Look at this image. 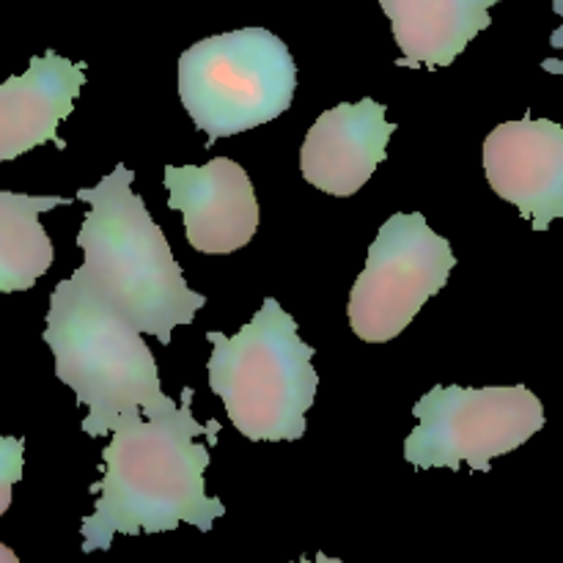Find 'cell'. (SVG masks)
Instances as JSON below:
<instances>
[{
	"instance_id": "4fadbf2b",
	"label": "cell",
	"mask_w": 563,
	"mask_h": 563,
	"mask_svg": "<svg viewBox=\"0 0 563 563\" xmlns=\"http://www.w3.org/2000/svg\"><path fill=\"white\" fill-rule=\"evenodd\" d=\"M75 198L20 196L0 190V291H25L53 264L55 251L38 214L71 207Z\"/></svg>"
},
{
	"instance_id": "e0dca14e",
	"label": "cell",
	"mask_w": 563,
	"mask_h": 563,
	"mask_svg": "<svg viewBox=\"0 0 563 563\" xmlns=\"http://www.w3.org/2000/svg\"><path fill=\"white\" fill-rule=\"evenodd\" d=\"M297 563H344V561H339V559H330V555H324V553H319L317 559H300Z\"/></svg>"
},
{
	"instance_id": "8fae6325",
	"label": "cell",
	"mask_w": 563,
	"mask_h": 563,
	"mask_svg": "<svg viewBox=\"0 0 563 563\" xmlns=\"http://www.w3.org/2000/svg\"><path fill=\"white\" fill-rule=\"evenodd\" d=\"M86 86V60L64 58L55 49L31 58L25 75L0 82V163L55 143L66 148L58 126L75 110Z\"/></svg>"
},
{
	"instance_id": "30bf717a",
	"label": "cell",
	"mask_w": 563,
	"mask_h": 563,
	"mask_svg": "<svg viewBox=\"0 0 563 563\" xmlns=\"http://www.w3.org/2000/svg\"><path fill=\"white\" fill-rule=\"evenodd\" d=\"M396 132L385 119V104L361 99L324 110L308 130L300 148V168L308 185L335 198H350L372 179L388 157V141Z\"/></svg>"
},
{
	"instance_id": "ba28073f",
	"label": "cell",
	"mask_w": 563,
	"mask_h": 563,
	"mask_svg": "<svg viewBox=\"0 0 563 563\" xmlns=\"http://www.w3.org/2000/svg\"><path fill=\"white\" fill-rule=\"evenodd\" d=\"M487 181L515 203L533 231H548L563 218V124L550 119L506 121L484 141Z\"/></svg>"
},
{
	"instance_id": "5bb4252c",
	"label": "cell",
	"mask_w": 563,
	"mask_h": 563,
	"mask_svg": "<svg viewBox=\"0 0 563 563\" xmlns=\"http://www.w3.org/2000/svg\"><path fill=\"white\" fill-rule=\"evenodd\" d=\"M25 465V440L22 438H0V517L11 506V487L22 478Z\"/></svg>"
},
{
	"instance_id": "8992f818",
	"label": "cell",
	"mask_w": 563,
	"mask_h": 563,
	"mask_svg": "<svg viewBox=\"0 0 563 563\" xmlns=\"http://www.w3.org/2000/svg\"><path fill=\"white\" fill-rule=\"evenodd\" d=\"M418 427L405 440V460L418 471L462 462L487 473L495 456L511 454L544 429V407L526 385L511 388H445L434 385L416 401Z\"/></svg>"
},
{
	"instance_id": "52a82bcc",
	"label": "cell",
	"mask_w": 563,
	"mask_h": 563,
	"mask_svg": "<svg viewBox=\"0 0 563 563\" xmlns=\"http://www.w3.org/2000/svg\"><path fill=\"white\" fill-rule=\"evenodd\" d=\"M454 267L449 240L434 234L421 212L390 214L368 247L366 269L352 286V333L368 344L401 335L423 302L449 284Z\"/></svg>"
},
{
	"instance_id": "2e32d148",
	"label": "cell",
	"mask_w": 563,
	"mask_h": 563,
	"mask_svg": "<svg viewBox=\"0 0 563 563\" xmlns=\"http://www.w3.org/2000/svg\"><path fill=\"white\" fill-rule=\"evenodd\" d=\"M0 563H20V559H16L14 550L5 548L3 542H0Z\"/></svg>"
},
{
	"instance_id": "7c38bea8",
	"label": "cell",
	"mask_w": 563,
	"mask_h": 563,
	"mask_svg": "<svg viewBox=\"0 0 563 563\" xmlns=\"http://www.w3.org/2000/svg\"><path fill=\"white\" fill-rule=\"evenodd\" d=\"M500 0H379L401 49L399 66H451L456 55L493 25Z\"/></svg>"
},
{
	"instance_id": "5b68a950",
	"label": "cell",
	"mask_w": 563,
	"mask_h": 563,
	"mask_svg": "<svg viewBox=\"0 0 563 563\" xmlns=\"http://www.w3.org/2000/svg\"><path fill=\"white\" fill-rule=\"evenodd\" d=\"M295 88V58L267 27L201 38L179 58V99L209 146L278 119L291 108Z\"/></svg>"
},
{
	"instance_id": "3957f363",
	"label": "cell",
	"mask_w": 563,
	"mask_h": 563,
	"mask_svg": "<svg viewBox=\"0 0 563 563\" xmlns=\"http://www.w3.org/2000/svg\"><path fill=\"white\" fill-rule=\"evenodd\" d=\"M44 344L55 355V377L75 390L77 405L88 407L80 423L88 438H104L132 412L152 418L179 407L163 394L143 333L71 278L49 295Z\"/></svg>"
},
{
	"instance_id": "9a60e30c",
	"label": "cell",
	"mask_w": 563,
	"mask_h": 563,
	"mask_svg": "<svg viewBox=\"0 0 563 563\" xmlns=\"http://www.w3.org/2000/svg\"><path fill=\"white\" fill-rule=\"evenodd\" d=\"M555 14H559L561 20H563V5H561L559 11H555ZM550 44H553L555 49H563V22H561L559 31H555L553 36H550ZM542 69L544 71H553V75H563V60H559V64H550V60H542Z\"/></svg>"
},
{
	"instance_id": "277c9868",
	"label": "cell",
	"mask_w": 563,
	"mask_h": 563,
	"mask_svg": "<svg viewBox=\"0 0 563 563\" xmlns=\"http://www.w3.org/2000/svg\"><path fill=\"white\" fill-rule=\"evenodd\" d=\"M212 344L209 388L223 399L236 432L247 440H300L317 399L313 346L275 297L262 302L236 335L207 333Z\"/></svg>"
},
{
	"instance_id": "ac0fdd59",
	"label": "cell",
	"mask_w": 563,
	"mask_h": 563,
	"mask_svg": "<svg viewBox=\"0 0 563 563\" xmlns=\"http://www.w3.org/2000/svg\"><path fill=\"white\" fill-rule=\"evenodd\" d=\"M550 3H553V11H559L563 5V0H550Z\"/></svg>"
},
{
	"instance_id": "7a4b0ae2",
	"label": "cell",
	"mask_w": 563,
	"mask_h": 563,
	"mask_svg": "<svg viewBox=\"0 0 563 563\" xmlns=\"http://www.w3.org/2000/svg\"><path fill=\"white\" fill-rule=\"evenodd\" d=\"M132 179L135 170L119 163L97 187L77 190L75 201L91 209L77 234L82 267L71 273V280L137 333L170 344L174 328L190 324L207 297L187 286L163 229L143 198L132 192Z\"/></svg>"
},
{
	"instance_id": "6da1fadb",
	"label": "cell",
	"mask_w": 563,
	"mask_h": 563,
	"mask_svg": "<svg viewBox=\"0 0 563 563\" xmlns=\"http://www.w3.org/2000/svg\"><path fill=\"white\" fill-rule=\"evenodd\" d=\"M190 401L192 388H185L176 410L152 418L132 412L110 427L113 440L102 451L104 476L91 484L97 506L80 526L82 553L110 550L115 533H165L179 522L209 533L225 515L223 500L203 493L212 456L207 445L196 443L198 434H207L209 445H218L220 423H198Z\"/></svg>"
},
{
	"instance_id": "9c48e42d",
	"label": "cell",
	"mask_w": 563,
	"mask_h": 563,
	"mask_svg": "<svg viewBox=\"0 0 563 563\" xmlns=\"http://www.w3.org/2000/svg\"><path fill=\"white\" fill-rule=\"evenodd\" d=\"M168 207L185 218L187 242L201 253H234L253 240L262 220L251 176L240 163L214 157L207 165H165Z\"/></svg>"
}]
</instances>
